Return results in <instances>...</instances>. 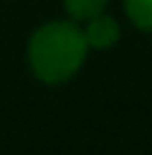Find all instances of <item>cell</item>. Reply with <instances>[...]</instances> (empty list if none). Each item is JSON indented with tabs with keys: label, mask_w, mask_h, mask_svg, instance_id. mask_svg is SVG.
I'll return each instance as SVG.
<instances>
[{
	"label": "cell",
	"mask_w": 152,
	"mask_h": 155,
	"mask_svg": "<svg viewBox=\"0 0 152 155\" xmlns=\"http://www.w3.org/2000/svg\"><path fill=\"white\" fill-rule=\"evenodd\" d=\"M89 43L84 28L76 21H48L30 33L28 41V66L43 84H63L86 61Z\"/></svg>",
	"instance_id": "6da1fadb"
},
{
	"label": "cell",
	"mask_w": 152,
	"mask_h": 155,
	"mask_svg": "<svg viewBox=\"0 0 152 155\" xmlns=\"http://www.w3.org/2000/svg\"><path fill=\"white\" fill-rule=\"evenodd\" d=\"M122 36L119 21L109 13H99L97 18L84 23V38L89 43V48H112Z\"/></svg>",
	"instance_id": "7a4b0ae2"
},
{
	"label": "cell",
	"mask_w": 152,
	"mask_h": 155,
	"mask_svg": "<svg viewBox=\"0 0 152 155\" xmlns=\"http://www.w3.org/2000/svg\"><path fill=\"white\" fill-rule=\"evenodd\" d=\"M61 3H63V10H66V15L71 21L86 23L91 18H97L99 13H104L109 0H61Z\"/></svg>",
	"instance_id": "3957f363"
},
{
	"label": "cell",
	"mask_w": 152,
	"mask_h": 155,
	"mask_svg": "<svg viewBox=\"0 0 152 155\" xmlns=\"http://www.w3.org/2000/svg\"><path fill=\"white\" fill-rule=\"evenodd\" d=\"M132 25L144 33H152V0H122Z\"/></svg>",
	"instance_id": "277c9868"
}]
</instances>
